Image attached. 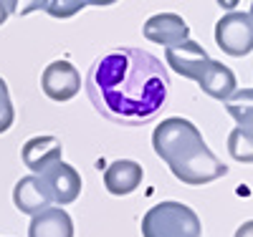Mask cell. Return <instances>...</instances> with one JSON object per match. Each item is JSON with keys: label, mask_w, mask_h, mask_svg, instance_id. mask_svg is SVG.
<instances>
[{"label": "cell", "mask_w": 253, "mask_h": 237, "mask_svg": "<svg viewBox=\"0 0 253 237\" xmlns=\"http://www.w3.org/2000/svg\"><path fill=\"white\" fill-rule=\"evenodd\" d=\"M86 96L104 119L122 126H144L165 109L170 73L150 51L114 48L91 63Z\"/></svg>", "instance_id": "obj_1"}, {"label": "cell", "mask_w": 253, "mask_h": 237, "mask_svg": "<svg viewBox=\"0 0 253 237\" xmlns=\"http://www.w3.org/2000/svg\"><path fill=\"white\" fill-rule=\"evenodd\" d=\"M200 217L182 202H160L142 217V237H200Z\"/></svg>", "instance_id": "obj_2"}, {"label": "cell", "mask_w": 253, "mask_h": 237, "mask_svg": "<svg viewBox=\"0 0 253 237\" xmlns=\"http://www.w3.org/2000/svg\"><path fill=\"white\" fill-rule=\"evenodd\" d=\"M170 171L182 182V184H190V187H203V184H210L220 177L228 174V167L210 152V146L203 141L193 144L185 152L170 164Z\"/></svg>", "instance_id": "obj_3"}, {"label": "cell", "mask_w": 253, "mask_h": 237, "mask_svg": "<svg viewBox=\"0 0 253 237\" xmlns=\"http://www.w3.org/2000/svg\"><path fill=\"white\" fill-rule=\"evenodd\" d=\"M203 141V134L198 132V126L187 119L172 116V119H165L152 134V146H155V154L170 167L185 149H190L193 144Z\"/></svg>", "instance_id": "obj_4"}, {"label": "cell", "mask_w": 253, "mask_h": 237, "mask_svg": "<svg viewBox=\"0 0 253 237\" xmlns=\"http://www.w3.org/2000/svg\"><path fill=\"white\" fill-rule=\"evenodd\" d=\"M215 43L218 48L233 58L248 56L253 51V18L251 13L228 10L215 23Z\"/></svg>", "instance_id": "obj_5"}, {"label": "cell", "mask_w": 253, "mask_h": 237, "mask_svg": "<svg viewBox=\"0 0 253 237\" xmlns=\"http://www.w3.org/2000/svg\"><path fill=\"white\" fill-rule=\"evenodd\" d=\"M41 89L51 101H71L81 91V76L69 61H53L41 73Z\"/></svg>", "instance_id": "obj_6"}, {"label": "cell", "mask_w": 253, "mask_h": 237, "mask_svg": "<svg viewBox=\"0 0 253 237\" xmlns=\"http://www.w3.org/2000/svg\"><path fill=\"white\" fill-rule=\"evenodd\" d=\"M165 61L175 73H180L182 78H190V81H198V76L203 73V68L208 66V51L195 40H180V43H172V46H165Z\"/></svg>", "instance_id": "obj_7"}, {"label": "cell", "mask_w": 253, "mask_h": 237, "mask_svg": "<svg viewBox=\"0 0 253 237\" xmlns=\"http://www.w3.org/2000/svg\"><path fill=\"white\" fill-rule=\"evenodd\" d=\"M43 179H46V184H48V189H51L53 202H58L61 207L76 202L79 195H81V174H79L71 164L63 162V159L53 162V164L43 171Z\"/></svg>", "instance_id": "obj_8"}, {"label": "cell", "mask_w": 253, "mask_h": 237, "mask_svg": "<svg viewBox=\"0 0 253 237\" xmlns=\"http://www.w3.org/2000/svg\"><path fill=\"white\" fill-rule=\"evenodd\" d=\"M53 197L51 189L43 179V174H28L23 179H18V184L13 187V204L23 212V214H38L41 209L51 207Z\"/></svg>", "instance_id": "obj_9"}, {"label": "cell", "mask_w": 253, "mask_h": 237, "mask_svg": "<svg viewBox=\"0 0 253 237\" xmlns=\"http://www.w3.org/2000/svg\"><path fill=\"white\" fill-rule=\"evenodd\" d=\"M142 33L150 43H157V46H172V43H180V40L190 38V26L177 13H157L152 18H147Z\"/></svg>", "instance_id": "obj_10"}, {"label": "cell", "mask_w": 253, "mask_h": 237, "mask_svg": "<svg viewBox=\"0 0 253 237\" xmlns=\"http://www.w3.org/2000/svg\"><path fill=\"white\" fill-rule=\"evenodd\" d=\"M61 154H63V144L56 136H33L20 149V159L33 174H43L53 162L61 159Z\"/></svg>", "instance_id": "obj_11"}, {"label": "cell", "mask_w": 253, "mask_h": 237, "mask_svg": "<svg viewBox=\"0 0 253 237\" xmlns=\"http://www.w3.org/2000/svg\"><path fill=\"white\" fill-rule=\"evenodd\" d=\"M142 177H144L142 164H137L132 159H117L104 171V187H107L109 195L124 197V195H132L142 184Z\"/></svg>", "instance_id": "obj_12"}, {"label": "cell", "mask_w": 253, "mask_h": 237, "mask_svg": "<svg viewBox=\"0 0 253 237\" xmlns=\"http://www.w3.org/2000/svg\"><path fill=\"white\" fill-rule=\"evenodd\" d=\"M28 237H74V220L63 207H46L31 217Z\"/></svg>", "instance_id": "obj_13"}, {"label": "cell", "mask_w": 253, "mask_h": 237, "mask_svg": "<svg viewBox=\"0 0 253 237\" xmlns=\"http://www.w3.org/2000/svg\"><path fill=\"white\" fill-rule=\"evenodd\" d=\"M198 86L203 89V94H208L210 99H218L225 101L230 94L238 89V81L236 73L230 71L228 66H223L220 61H208V66L203 68V73L198 76Z\"/></svg>", "instance_id": "obj_14"}, {"label": "cell", "mask_w": 253, "mask_h": 237, "mask_svg": "<svg viewBox=\"0 0 253 237\" xmlns=\"http://www.w3.org/2000/svg\"><path fill=\"white\" fill-rule=\"evenodd\" d=\"M225 111L238 126H253V89H236L225 99Z\"/></svg>", "instance_id": "obj_15"}, {"label": "cell", "mask_w": 253, "mask_h": 237, "mask_svg": "<svg viewBox=\"0 0 253 237\" xmlns=\"http://www.w3.org/2000/svg\"><path fill=\"white\" fill-rule=\"evenodd\" d=\"M228 154L241 164H253V126H236L228 134Z\"/></svg>", "instance_id": "obj_16"}, {"label": "cell", "mask_w": 253, "mask_h": 237, "mask_svg": "<svg viewBox=\"0 0 253 237\" xmlns=\"http://www.w3.org/2000/svg\"><path fill=\"white\" fill-rule=\"evenodd\" d=\"M81 8H86L84 0H46V13L51 18H74Z\"/></svg>", "instance_id": "obj_17"}, {"label": "cell", "mask_w": 253, "mask_h": 237, "mask_svg": "<svg viewBox=\"0 0 253 237\" xmlns=\"http://www.w3.org/2000/svg\"><path fill=\"white\" fill-rule=\"evenodd\" d=\"M13 119H15V109L10 101L8 83H5V78H0V134H5L13 126Z\"/></svg>", "instance_id": "obj_18"}, {"label": "cell", "mask_w": 253, "mask_h": 237, "mask_svg": "<svg viewBox=\"0 0 253 237\" xmlns=\"http://www.w3.org/2000/svg\"><path fill=\"white\" fill-rule=\"evenodd\" d=\"M10 15H28L46 8V0H5Z\"/></svg>", "instance_id": "obj_19"}, {"label": "cell", "mask_w": 253, "mask_h": 237, "mask_svg": "<svg viewBox=\"0 0 253 237\" xmlns=\"http://www.w3.org/2000/svg\"><path fill=\"white\" fill-rule=\"evenodd\" d=\"M233 237H253V220L243 222V225L236 230V235H233Z\"/></svg>", "instance_id": "obj_20"}, {"label": "cell", "mask_w": 253, "mask_h": 237, "mask_svg": "<svg viewBox=\"0 0 253 237\" xmlns=\"http://www.w3.org/2000/svg\"><path fill=\"white\" fill-rule=\"evenodd\" d=\"M215 3H218L223 10H236V5L241 3V0H215Z\"/></svg>", "instance_id": "obj_21"}, {"label": "cell", "mask_w": 253, "mask_h": 237, "mask_svg": "<svg viewBox=\"0 0 253 237\" xmlns=\"http://www.w3.org/2000/svg\"><path fill=\"white\" fill-rule=\"evenodd\" d=\"M8 15H10V10H8V3H5V0H0V26H3L5 20H8Z\"/></svg>", "instance_id": "obj_22"}, {"label": "cell", "mask_w": 253, "mask_h": 237, "mask_svg": "<svg viewBox=\"0 0 253 237\" xmlns=\"http://www.w3.org/2000/svg\"><path fill=\"white\" fill-rule=\"evenodd\" d=\"M86 5H99V8H104V5H114L117 0H84Z\"/></svg>", "instance_id": "obj_23"}, {"label": "cell", "mask_w": 253, "mask_h": 237, "mask_svg": "<svg viewBox=\"0 0 253 237\" xmlns=\"http://www.w3.org/2000/svg\"><path fill=\"white\" fill-rule=\"evenodd\" d=\"M248 13H251V18H253V5H251V10H248Z\"/></svg>", "instance_id": "obj_24"}]
</instances>
